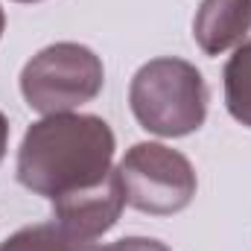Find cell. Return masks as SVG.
I'll list each match as a JSON object with an SVG mask.
<instances>
[{"label":"cell","instance_id":"7a4b0ae2","mask_svg":"<svg viewBox=\"0 0 251 251\" xmlns=\"http://www.w3.org/2000/svg\"><path fill=\"white\" fill-rule=\"evenodd\" d=\"M128 105L134 120L158 137H184L204 126L207 85L196 64L161 56L131 76Z\"/></svg>","mask_w":251,"mask_h":251},{"label":"cell","instance_id":"8fae6325","mask_svg":"<svg viewBox=\"0 0 251 251\" xmlns=\"http://www.w3.org/2000/svg\"><path fill=\"white\" fill-rule=\"evenodd\" d=\"M3 29H6V18H3V9H0V38H3Z\"/></svg>","mask_w":251,"mask_h":251},{"label":"cell","instance_id":"3957f363","mask_svg":"<svg viewBox=\"0 0 251 251\" xmlns=\"http://www.w3.org/2000/svg\"><path fill=\"white\" fill-rule=\"evenodd\" d=\"M102 85V59L76 41H56L38 50L21 70V94L26 105L44 117L67 114L97 100Z\"/></svg>","mask_w":251,"mask_h":251},{"label":"cell","instance_id":"ba28073f","mask_svg":"<svg viewBox=\"0 0 251 251\" xmlns=\"http://www.w3.org/2000/svg\"><path fill=\"white\" fill-rule=\"evenodd\" d=\"M0 251H97V246L67 234L56 222H41V225H26L12 237H6L0 243Z\"/></svg>","mask_w":251,"mask_h":251},{"label":"cell","instance_id":"30bf717a","mask_svg":"<svg viewBox=\"0 0 251 251\" xmlns=\"http://www.w3.org/2000/svg\"><path fill=\"white\" fill-rule=\"evenodd\" d=\"M6 146H9V120H6V117H3V111H0V164H3Z\"/></svg>","mask_w":251,"mask_h":251},{"label":"cell","instance_id":"5b68a950","mask_svg":"<svg viewBox=\"0 0 251 251\" xmlns=\"http://www.w3.org/2000/svg\"><path fill=\"white\" fill-rule=\"evenodd\" d=\"M53 222L79 240H97L111 231L126 207V190L120 173H108L102 181L82 187L70 196L53 199Z\"/></svg>","mask_w":251,"mask_h":251},{"label":"cell","instance_id":"52a82bcc","mask_svg":"<svg viewBox=\"0 0 251 251\" xmlns=\"http://www.w3.org/2000/svg\"><path fill=\"white\" fill-rule=\"evenodd\" d=\"M225 105L237 123L251 128V41H243L222 70Z\"/></svg>","mask_w":251,"mask_h":251},{"label":"cell","instance_id":"6da1fadb","mask_svg":"<svg viewBox=\"0 0 251 251\" xmlns=\"http://www.w3.org/2000/svg\"><path fill=\"white\" fill-rule=\"evenodd\" d=\"M114 131L97 114H50L26 128L18 181L44 199H62L114 173Z\"/></svg>","mask_w":251,"mask_h":251},{"label":"cell","instance_id":"8992f818","mask_svg":"<svg viewBox=\"0 0 251 251\" xmlns=\"http://www.w3.org/2000/svg\"><path fill=\"white\" fill-rule=\"evenodd\" d=\"M251 32V0H201L193 18V38L204 56L240 47Z\"/></svg>","mask_w":251,"mask_h":251},{"label":"cell","instance_id":"277c9868","mask_svg":"<svg viewBox=\"0 0 251 251\" xmlns=\"http://www.w3.org/2000/svg\"><path fill=\"white\" fill-rule=\"evenodd\" d=\"M120 181L126 201L149 216H173L181 213L193 201L199 178L187 158L164 143H134L123 155Z\"/></svg>","mask_w":251,"mask_h":251},{"label":"cell","instance_id":"9c48e42d","mask_svg":"<svg viewBox=\"0 0 251 251\" xmlns=\"http://www.w3.org/2000/svg\"><path fill=\"white\" fill-rule=\"evenodd\" d=\"M97 251H173L167 243L161 240H152V237H123L117 243H108Z\"/></svg>","mask_w":251,"mask_h":251},{"label":"cell","instance_id":"7c38bea8","mask_svg":"<svg viewBox=\"0 0 251 251\" xmlns=\"http://www.w3.org/2000/svg\"><path fill=\"white\" fill-rule=\"evenodd\" d=\"M15 3H38V0H15Z\"/></svg>","mask_w":251,"mask_h":251}]
</instances>
